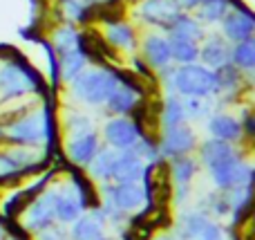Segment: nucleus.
<instances>
[{
    "label": "nucleus",
    "mask_w": 255,
    "mask_h": 240,
    "mask_svg": "<svg viewBox=\"0 0 255 240\" xmlns=\"http://www.w3.org/2000/svg\"><path fill=\"white\" fill-rule=\"evenodd\" d=\"M2 135L11 146H25V148L45 146V128H43L40 108L18 115L13 121H9V126L2 130Z\"/></svg>",
    "instance_id": "nucleus-4"
},
{
    "label": "nucleus",
    "mask_w": 255,
    "mask_h": 240,
    "mask_svg": "<svg viewBox=\"0 0 255 240\" xmlns=\"http://www.w3.org/2000/svg\"><path fill=\"white\" fill-rule=\"evenodd\" d=\"M94 128H97V126H94L92 117H90L88 112H83L81 108H67V110L63 112L61 130H65L67 137L79 135V133H88V130H94Z\"/></svg>",
    "instance_id": "nucleus-29"
},
{
    "label": "nucleus",
    "mask_w": 255,
    "mask_h": 240,
    "mask_svg": "<svg viewBox=\"0 0 255 240\" xmlns=\"http://www.w3.org/2000/svg\"><path fill=\"white\" fill-rule=\"evenodd\" d=\"M145 162L132 151H117L112 162V182H139Z\"/></svg>",
    "instance_id": "nucleus-20"
},
{
    "label": "nucleus",
    "mask_w": 255,
    "mask_h": 240,
    "mask_svg": "<svg viewBox=\"0 0 255 240\" xmlns=\"http://www.w3.org/2000/svg\"><path fill=\"white\" fill-rule=\"evenodd\" d=\"M206 27L195 18V13L190 11H179L172 22L168 25L166 36H175V38H186V40H195V43H202L204 36H206Z\"/></svg>",
    "instance_id": "nucleus-21"
},
{
    "label": "nucleus",
    "mask_w": 255,
    "mask_h": 240,
    "mask_svg": "<svg viewBox=\"0 0 255 240\" xmlns=\"http://www.w3.org/2000/svg\"><path fill=\"white\" fill-rule=\"evenodd\" d=\"M101 135L99 130H88V133H79L72 135V137H65V148H63V155L70 164L79 166V169H85L90 162L94 160V155L101 148Z\"/></svg>",
    "instance_id": "nucleus-11"
},
{
    "label": "nucleus",
    "mask_w": 255,
    "mask_h": 240,
    "mask_svg": "<svg viewBox=\"0 0 255 240\" xmlns=\"http://www.w3.org/2000/svg\"><path fill=\"white\" fill-rule=\"evenodd\" d=\"M4 240H7V238H4ZM9 240H16V238H9Z\"/></svg>",
    "instance_id": "nucleus-41"
},
{
    "label": "nucleus",
    "mask_w": 255,
    "mask_h": 240,
    "mask_svg": "<svg viewBox=\"0 0 255 240\" xmlns=\"http://www.w3.org/2000/svg\"><path fill=\"white\" fill-rule=\"evenodd\" d=\"M101 240H115V238H108V236H103V238H101Z\"/></svg>",
    "instance_id": "nucleus-40"
},
{
    "label": "nucleus",
    "mask_w": 255,
    "mask_h": 240,
    "mask_svg": "<svg viewBox=\"0 0 255 240\" xmlns=\"http://www.w3.org/2000/svg\"><path fill=\"white\" fill-rule=\"evenodd\" d=\"M159 88L163 94H177L181 99L202 97L215 99L217 97V74L215 70L202 65V63H188V65H166L157 72Z\"/></svg>",
    "instance_id": "nucleus-1"
},
{
    "label": "nucleus",
    "mask_w": 255,
    "mask_h": 240,
    "mask_svg": "<svg viewBox=\"0 0 255 240\" xmlns=\"http://www.w3.org/2000/svg\"><path fill=\"white\" fill-rule=\"evenodd\" d=\"M36 45H40V49H43V54H45V61H47V76H49L47 85H49V90L56 92V94H61L63 88H65V83H63V79H61V61H58V54H56V49H54L52 40L43 34L38 40H36Z\"/></svg>",
    "instance_id": "nucleus-24"
},
{
    "label": "nucleus",
    "mask_w": 255,
    "mask_h": 240,
    "mask_svg": "<svg viewBox=\"0 0 255 240\" xmlns=\"http://www.w3.org/2000/svg\"><path fill=\"white\" fill-rule=\"evenodd\" d=\"M54 189H56V223L67 227V225L74 223L81 214H85V209L70 182H61Z\"/></svg>",
    "instance_id": "nucleus-18"
},
{
    "label": "nucleus",
    "mask_w": 255,
    "mask_h": 240,
    "mask_svg": "<svg viewBox=\"0 0 255 240\" xmlns=\"http://www.w3.org/2000/svg\"><path fill=\"white\" fill-rule=\"evenodd\" d=\"M115 155H117V151H112V148H108V146H101L99 153L94 155V160L85 166V173L97 184L112 182V162H115Z\"/></svg>",
    "instance_id": "nucleus-25"
},
{
    "label": "nucleus",
    "mask_w": 255,
    "mask_h": 240,
    "mask_svg": "<svg viewBox=\"0 0 255 240\" xmlns=\"http://www.w3.org/2000/svg\"><path fill=\"white\" fill-rule=\"evenodd\" d=\"M47 38L52 40L56 54H63V52H67V49H74L76 47L79 27H76L74 22H67V20L65 22H56V25L52 27V31H49Z\"/></svg>",
    "instance_id": "nucleus-28"
},
{
    "label": "nucleus",
    "mask_w": 255,
    "mask_h": 240,
    "mask_svg": "<svg viewBox=\"0 0 255 240\" xmlns=\"http://www.w3.org/2000/svg\"><path fill=\"white\" fill-rule=\"evenodd\" d=\"M4 238H7V229H4L2 220H0V240H4Z\"/></svg>",
    "instance_id": "nucleus-38"
},
{
    "label": "nucleus",
    "mask_w": 255,
    "mask_h": 240,
    "mask_svg": "<svg viewBox=\"0 0 255 240\" xmlns=\"http://www.w3.org/2000/svg\"><path fill=\"white\" fill-rule=\"evenodd\" d=\"M197 209H202L206 216H211L213 220H222L231 216V200H229V191H211L208 196H204L199 200Z\"/></svg>",
    "instance_id": "nucleus-26"
},
{
    "label": "nucleus",
    "mask_w": 255,
    "mask_h": 240,
    "mask_svg": "<svg viewBox=\"0 0 255 240\" xmlns=\"http://www.w3.org/2000/svg\"><path fill=\"white\" fill-rule=\"evenodd\" d=\"M184 110H186V121L188 124H197V121H206L217 110L215 99H202V97H188L184 99Z\"/></svg>",
    "instance_id": "nucleus-32"
},
{
    "label": "nucleus",
    "mask_w": 255,
    "mask_h": 240,
    "mask_svg": "<svg viewBox=\"0 0 255 240\" xmlns=\"http://www.w3.org/2000/svg\"><path fill=\"white\" fill-rule=\"evenodd\" d=\"M217 31H220L231 45H235V43H240V40L251 38L255 34V22L247 13L238 11V9H229L226 16L222 18L220 25H217Z\"/></svg>",
    "instance_id": "nucleus-17"
},
{
    "label": "nucleus",
    "mask_w": 255,
    "mask_h": 240,
    "mask_svg": "<svg viewBox=\"0 0 255 240\" xmlns=\"http://www.w3.org/2000/svg\"><path fill=\"white\" fill-rule=\"evenodd\" d=\"M170 45V58L175 65H188V63H199V43L186 38H175L168 36Z\"/></svg>",
    "instance_id": "nucleus-27"
},
{
    "label": "nucleus",
    "mask_w": 255,
    "mask_h": 240,
    "mask_svg": "<svg viewBox=\"0 0 255 240\" xmlns=\"http://www.w3.org/2000/svg\"><path fill=\"white\" fill-rule=\"evenodd\" d=\"M168 164V178H170V187H172V205L175 207H184V202L190 198L193 191V182L199 173V162L197 155H181V157H172L166 162Z\"/></svg>",
    "instance_id": "nucleus-7"
},
{
    "label": "nucleus",
    "mask_w": 255,
    "mask_h": 240,
    "mask_svg": "<svg viewBox=\"0 0 255 240\" xmlns=\"http://www.w3.org/2000/svg\"><path fill=\"white\" fill-rule=\"evenodd\" d=\"M106 40L121 54V56H130V54L139 52V40H141V27L136 22H132L130 18H124V20L110 22V25L101 27Z\"/></svg>",
    "instance_id": "nucleus-12"
},
{
    "label": "nucleus",
    "mask_w": 255,
    "mask_h": 240,
    "mask_svg": "<svg viewBox=\"0 0 255 240\" xmlns=\"http://www.w3.org/2000/svg\"><path fill=\"white\" fill-rule=\"evenodd\" d=\"M175 236L177 240H224L226 229L220 220H213L202 209H186L175 220Z\"/></svg>",
    "instance_id": "nucleus-3"
},
{
    "label": "nucleus",
    "mask_w": 255,
    "mask_h": 240,
    "mask_svg": "<svg viewBox=\"0 0 255 240\" xmlns=\"http://www.w3.org/2000/svg\"><path fill=\"white\" fill-rule=\"evenodd\" d=\"M157 124L159 128H175V126L188 124L184 110V99L177 97V94H163L157 110Z\"/></svg>",
    "instance_id": "nucleus-22"
},
{
    "label": "nucleus",
    "mask_w": 255,
    "mask_h": 240,
    "mask_svg": "<svg viewBox=\"0 0 255 240\" xmlns=\"http://www.w3.org/2000/svg\"><path fill=\"white\" fill-rule=\"evenodd\" d=\"M124 2H128V4H136L139 0H124Z\"/></svg>",
    "instance_id": "nucleus-39"
},
{
    "label": "nucleus",
    "mask_w": 255,
    "mask_h": 240,
    "mask_svg": "<svg viewBox=\"0 0 255 240\" xmlns=\"http://www.w3.org/2000/svg\"><path fill=\"white\" fill-rule=\"evenodd\" d=\"M101 144L112 151H132L141 139V130L130 117H108L101 126Z\"/></svg>",
    "instance_id": "nucleus-10"
},
{
    "label": "nucleus",
    "mask_w": 255,
    "mask_h": 240,
    "mask_svg": "<svg viewBox=\"0 0 255 240\" xmlns=\"http://www.w3.org/2000/svg\"><path fill=\"white\" fill-rule=\"evenodd\" d=\"M240 124H242L244 142H249L255 146V106L240 108Z\"/></svg>",
    "instance_id": "nucleus-35"
},
{
    "label": "nucleus",
    "mask_w": 255,
    "mask_h": 240,
    "mask_svg": "<svg viewBox=\"0 0 255 240\" xmlns=\"http://www.w3.org/2000/svg\"><path fill=\"white\" fill-rule=\"evenodd\" d=\"M206 133L208 137L222 139V142H229V144H240L242 146L244 142L240 117L231 115V112L222 110V108L213 110V115L206 119Z\"/></svg>",
    "instance_id": "nucleus-15"
},
{
    "label": "nucleus",
    "mask_w": 255,
    "mask_h": 240,
    "mask_svg": "<svg viewBox=\"0 0 255 240\" xmlns=\"http://www.w3.org/2000/svg\"><path fill=\"white\" fill-rule=\"evenodd\" d=\"M20 216H22V229L27 234H31V236L52 227L56 223V189L47 187L43 193H38Z\"/></svg>",
    "instance_id": "nucleus-8"
},
{
    "label": "nucleus",
    "mask_w": 255,
    "mask_h": 240,
    "mask_svg": "<svg viewBox=\"0 0 255 240\" xmlns=\"http://www.w3.org/2000/svg\"><path fill=\"white\" fill-rule=\"evenodd\" d=\"M139 54L143 56V61L152 67L154 72L163 70L166 65H170V45H168V36L163 31L157 29H143L139 40Z\"/></svg>",
    "instance_id": "nucleus-13"
},
{
    "label": "nucleus",
    "mask_w": 255,
    "mask_h": 240,
    "mask_svg": "<svg viewBox=\"0 0 255 240\" xmlns=\"http://www.w3.org/2000/svg\"><path fill=\"white\" fill-rule=\"evenodd\" d=\"M58 61H61V79H63V83H70L76 74H81V72L88 67V58H85L76 47L58 54Z\"/></svg>",
    "instance_id": "nucleus-33"
},
{
    "label": "nucleus",
    "mask_w": 255,
    "mask_h": 240,
    "mask_svg": "<svg viewBox=\"0 0 255 240\" xmlns=\"http://www.w3.org/2000/svg\"><path fill=\"white\" fill-rule=\"evenodd\" d=\"M251 171H253V164L247 160V153L240 148L235 155L226 157L224 162L206 169V173H208V180L213 182V187H215L217 191H233L235 187L249 182Z\"/></svg>",
    "instance_id": "nucleus-5"
},
{
    "label": "nucleus",
    "mask_w": 255,
    "mask_h": 240,
    "mask_svg": "<svg viewBox=\"0 0 255 240\" xmlns=\"http://www.w3.org/2000/svg\"><path fill=\"white\" fill-rule=\"evenodd\" d=\"M240 148H242L240 144H229V142H222V139H215V137H206V139H199L195 155H197V162L202 169H211V166L224 162L226 157L235 155Z\"/></svg>",
    "instance_id": "nucleus-19"
},
{
    "label": "nucleus",
    "mask_w": 255,
    "mask_h": 240,
    "mask_svg": "<svg viewBox=\"0 0 255 240\" xmlns=\"http://www.w3.org/2000/svg\"><path fill=\"white\" fill-rule=\"evenodd\" d=\"M152 240H177L175 234H168V232H163L161 236H157V238H152Z\"/></svg>",
    "instance_id": "nucleus-37"
},
{
    "label": "nucleus",
    "mask_w": 255,
    "mask_h": 240,
    "mask_svg": "<svg viewBox=\"0 0 255 240\" xmlns=\"http://www.w3.org/2000/svg\"><path fill=\"white\" fill-rule=\"evenodd\" d=\"M229 9H231L229 0H206V2L199 4L193 13H195V18H197V20L208 29V27L220 25V20L226 16Z\"/></svg>",
    "instance_id": "nucleus-30"
},
{
    "label": "nucleus",
    "mask_w": 255,
    "mask_h": 240,
    "mask_svg": "<svg viewBox=\"0 0 255 240\" xmlns=\"http://www.w3.org/2000/svg\"><path fill=\"white\" fill-rule=\"evenodd\" d=\"M34 240H70V238H67V227L54 223L52 227H47V229H43V232L34 234Z\"/></svg>",
    "instance_id": "nucleus-36"
},
{
    "label": "nucleus",
    "mask_w": 255,
    "mask_h": 240,
    "mask_svg": "<svg viewBox=\"0 0 255 240\" xmlns=\"http://www.w3.org/2000/svg\"><path fill=\"white\" fill-rule=\"evenodd\" d=\"M139 94H134L132 90L124 88V85H117L110 92L108 101L103 103V112L106 117H130V112L136 108L139 103Z\"/></svg>",
    "instance_id": "nucleus-23"
},
{
    "label": "nucleus",
    "mask_w": 255,
    "mask_h": 240,
    "mask_svg": "<svg viewBox=\"0 0 255 240\" xmlns=\"http://www.w3.org/2000/svg\"><path fill=\"white\" fill-rule=\"evenodd\" d=\"M128 58V67H130L132 72H134L136 76H139L143 83H148L150 88H154V90H159L161 92V88H159V81H157V72L152 70V67L148 65V63L143 61V56H141L139 52H134V54H130V56H126Z\"/></svg>",
    "instance_id": "nucleus-34"
},
{
    "label": "nucleus",
    "mask_w": 255,
    "mask_h": 240,
    "mask_svg": "<svg viewBox=\"0 0 255 240\" xmlns=\"http://www.w3.org/2000/svg\"><path fill=\"white\" fill-rule=\"evenodd\" d=\"M117 79L108 67L88 65L81 74H76L70 83H65V92L76 106L85 108H103L110 92L117 88Z\"/></svg>",
    "instance_id": "nucleus-2"
},
{
    "label": "nucleus",
    "mask_w": 255,
    "mask_h": 240,
    "mask_svg": "<svg viewBox=\"0 0 255 240\" xmlns=\"http://www.w3.org/2000/svg\"><path fill=\"white\" fill-rule=\"evenodd\" d=\"M157 142H159V153L168 162L172 157L195 153L197 151L199 137L190 124H181V126H175V128H159Z\"/></svg>",
    "instance_id": "nucleus-9"
},
{
    "label": "nucleus",
    "mask_w": 255,
    "mask_h": 240,
    "mask_svg": "<svg viewBox=\"0 0 255 240\" xmlns=\"http://www.w3.org/2000/svg\"><path fill=\"white\" fill-rule=\"evenodd\" d=\"M108 220L101 207L81 214L72 225H67V238L70 240H101L106 236Z\"/></svg>",
    "instance_id": "nucleus-16"
},
{
    "label": "nucleus",
    "mask_w": 255,
    "mask_h": 240,
    "mask_svg": "<svg viewBox=\"0 0 255 240\" xmlns=\"http://www.w3.org/2000/svg\"><path fill=\"white\" fill-rule=\"evenodd\" d=\"M231 49L233 45L220 34V31H206L204 40L199 43V63L211 70H220L222 65L231 63Z\"/></svg>",
    "instance_id": "nucleus-14"
},
{
    "label": "nucleus",
    "mask_w": 255,
    "mask_h": 240,
    "mask_svg": "<svg viewBox=\"0 0 255 240\" xmlns=\"http://www.w3.org/2000/svg\"><path fill=\"white\" fill-rule=\"evenodd\" d=\"M231 63H233L238 70H242L244 74L255 72V34L247 40H240L233 45L231 49Z\"/></svg>",
    "instance_id": "nucleus-31"
},
{
    "label": "nucleus",
    "mask_w": 255,
    "mask_h": 240,
    "mask_svg": "<svg viewBox=\"0 0 255 240\" xmlns=\"http://www.w3.org/2000/svg\"><path fill=\"white\" fill-rule=\"evenodd\" d=\"M181 11L177 0H139L132 7L134 22L141 29H157L166 34L172 18Z\"/></svg>",
    "instance_id": "nucleus-6"
}]
</instances>
